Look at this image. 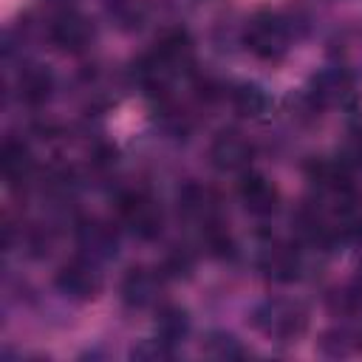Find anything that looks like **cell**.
Returning a JSON list of instances; mask_svg holds the SVG:
<instances>
[{"label":"cell","mask_w":362,"mask_h":362,"mask_svg":"<svg viewBox=\"0 0 362 362\" xmlns=\"http://www.w3.org/2000/svg\"><path fill=\"white\" fill-rule=\"evenodd\" d=\"M252 322L257 331H263L266 337H274V339H294L305 331V322H308V314L300 303L294 300H283V297H272V300H263L255 314H252Z\"/></svg>","instance_id":"cell-1"},{"label":"cell","mask_w":362,"mask_h":362,"mask_svg":"<svg viewBox=\"0 0 362 362\" xmlns=\"http://www.w3.org/2000/svg\"><path fill=\"white\" fill-rule=\"evenodd\" d=\"M243 42H246V48L255 57H260V59H277L288 48L286 23L274 11H257L249 20L246 31H243Z\"/></svg>","instance_id":"cell-2"},{"label":"cell","mask_w":362,"mask_h":362,"mask_svg":"<svg viewBox=\"0 0 362 362\" xmlns=\"http://www.w3.org/2000/svg\"><path fill=\"white\" fill-rule=\"evenodd\" d=\"M119 218L141 240H150L161 232V206L147 192H124L119 198Z\"/></svg>","instance_id":"cell-3"},{"label":"cell","mask_w":362,"mask_h":362,"mask_svg":"<svg viewBox=\"0 0 362 362\" xmlns=\"http://www.w3.org/2000/svg\"><path fill=\"white\" fill-rule=\"evenodd\" d=\"M209 158L221 173H240L252 161V144L238 130H223L209 144Z\"/></svg>","instance_id":"cell-4"},{"label":"cell","mask_w":362,"mask_h":362,"mask_svg":"<svg viewBox=\"0 0 362 362\" xmlns=\"http://www.w3.org/2000/svg\"><path fill=\"white\" fill-rule=\"evenodd\" d=\"M99 274L96 269L88 263V260H74V263H65L59 272H57V288L71 297V300H90L99 294Z\"/></svg>","instance_id":"cell-5"},{"label":"cell","mask_w":362,"mask_h":362,"mask_svg":"<svg viewBox=\"0 0 362 362\" xmlns=\"http://www.w3.org/2000/svg\"><path fill=\"white\" fill-rule=\"evenodd\" d=\"M90 34H93L90 23L82 14H76V11H62L48 25L51 42L57 48H62V51H82L90 42Z\"/></svg>","instance_id":"cell-6"},{"label":"cell","mask_w":362,"mask_h":362,"mask_svg":"<svg viewBox=\"0 0 362 362\" xmlns=\"http://www.w3.org/2000/svg\"><path fill=\"white\" fill-rule=\"evenodd\" d=\"M238 195H240L243 206H246L252 215H272V212L277 209V201H280L277 187H274L266 175H260V173L243 175L240 187H238Z\"/></svg>","instance_id":"cell-7"},{"label":"cell","mask_w":362,"mask_h":362,"mask_svg":"<svg viewBox=\"0 0 362 362\" xmlns=\"http://www.w3.org/2000/svg\"><path fill=\"white\" fill-rule=\"evenodd\" d=\"M328 229L345 240L362 238V195H356L351 189L339 192V201L334 206V218H331Z\"/></svg>","instance_id":"cell-8"},{"label":"cell","mask_w":362,"mask_h":362,"mask_svg":"<svg viewBox=\"0 0 362 362\" xmlns=\"http://www.w3.org/2000/svg\"><path fill=\"white\" fill-rule=\"evenodd\" d=\"M158 291H161V283L153 272L147 269H130L127 277L122 280V297L130 308H147L158 300Z\"/></svg>","instance_id":"cell-9"},{"label":"cell","mask_w":362,"mask_h":362,"mask_svg":"<svg viewBox=\"0 0 362 362\" xmlns=\"http://www.w3.org/2000/svg\"><path fill=\"white\" fill-rule=\"evenodd\" d=\"M178 201H181V209L192 221L204 223V229L212 226V223H218V201H215V195L209 189H201V187L189 184V187H184V192H181Z\"/></svg>","instance_id":"cell-10"},{"label":"cell","mask_w":362,"mask_h":362,"mask_svg":"<svg viewBox=\"0 0 362 362\" xmlns=\"http://www.w3.org/2000/svg\"><path fill=\"white\" fill-rule=\"evenodd\" d=\"M0 167H3V178H6L8 184H17V181L28 178V173H31V167H34V158H31V153H28L25 144H20V141H6L3 156H0Z\"/></svg>","instance_id":"cell-11"},{"label":"cell","mask_w":362,"mask_h":362,"mask_svg":"<svg viewBox=\"0 0 362 362\" xmlns=\"http://www.w3.org/2000/svg\"><path fill=\"white\" fill-rule=\"evenodd\" d=\"M51 85H54L51 74H48L45 68L34 65V68H28V71L20 76V99H25L28 105H40V102L48 99Z\"/></svg>","instance_id":"cell-12"},{"label":"cell","mask_w":362,"mask_h":362,"mask_svg":"<svg viewBox=\"0 0 362 362\" xmlns=\"http://www.w3.org/2000/svg\"><path fill=\"white\" fill-rule=\"evenodd\" d=\"M232 102H235V110L243 113V116H260L266 107H269V96L257 88V85H238L235 93H232Z\"/></svg>","instance_id":"cell-13"},{"label":"cell","mask_w":362,"mask_h":362,"mask_svg":"<svg viewBox=\"0 0 362 362\" xmlns=\"http://www.w3.org/2000/svg\"><path fill=\"white\" fill-rule=\"evenodd\" d=\"M297 269H300V263H297V255L291 249L277 246L266 255V274L274 280H294Z\"/></svg>","instance_id":"cell-14"},{"label":"cell","mask_w":362,"mask_h":362,"mask_svg":"<svg viewBox=\"0 0 362 362\" xmlns=\"http://www.w3.org/2000/svg\"><path fill=\"white\" fill-rule=\"evenodd\" d=\"M79 243L85 249H90L93 255H110L116 249V240H113V232L102 223H85L79 229Z\"/></svg>","instance_id":"cell-15"},{"label":"cell","mask_w":362,"mask_h":362,"mask_svg":"<svg viewBox=\"0 0 362 362\" xmlns=\"http://www.w3.org/2000/svg\"><path fill=\"white\" fill-rule=\"evenodd\" d=\"M184 334H187V314H184L181 308H164V311L158 314V337H161L167 345H173V342H178Z\"/></svg>","instance_id":"cell-16"},{"label":"cell","mask_w":362,"mask_h":362,"mask_svg":"<svg viewBox=\"0 0 362 362\" xmlns=\"http://www.w3.org/2000/svg\"><path fill=\"white\" fill-rule=\"evenodd\" d=\"M209 351H212L215 356H240V354H243L240 345L235 342V337H229V334H215V337L209 339Z\"/></svg>","instance_id":"cell-17"},{"label":"cell","mask_w":362,"mask_h":362,"mask_svg":"<svg viewBox=\"0 0 362 362\" xmlns=\"http://www.w3.org/2000/svg\"><path fill=\"white\" fill-rule=\"evenodd\" d=\"M348 158H351V161H362V130L351 133V141H348Z\"/></svg>","instance_id":"cell-18"}]
</instances>
